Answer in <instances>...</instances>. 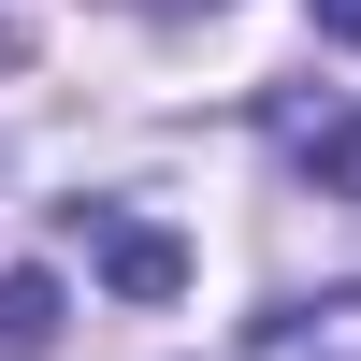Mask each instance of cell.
<instances>
[{"instance_id": "cell-6", "label": "cell", "mask_w": 361, "mask_h": 361, "mask_svg": "<svg viewBox=\"0 0 361 361\" xmlns=\"http://www.w3.org/2000/svg\"><path fill=\"white\" fill-rule=\"evenodd\" d=\"M145 15H217V0H145Z\"/></svg>"}, {"instance_id": "cell-2", "label": "cell", "mask_w": 361, "mask_h": 361, "mask_svg": "<svg viewBox=\"0 0 361 361\" xmlns=\"http://www.w3.org/2000/svg\"><path fill=\"white\" fill-rule=\"evenodd\" d=\"M260 361H361V289L275 304V318H260Z\"/></svg>"}, {"instance_id": "cell-4", "label": "cell", "mask_w": 361, "mask_h": 361, "mask_svg": "<svg viewBox=\"0 0 361 361\" xmlns=\"http://www.w3.org/2000/svg\"><path fill=\"white\" fill-rule=\"evenodd\" d=\"M58 347V275H0V361H44Z\"/></svg>"}, {"instance_id": "cell-1", "label": "cell", "mask_w": 361, "mask_h": 361, "mask_svg": "<svg viewBox=\"0 0 361 361\" xmlns=\"http://www.w3.org/2000/svg\"><path fill=\"white\" fill-rule=\"evenodd\" d=\"M73 231H87V260H102V275L130 289V304H173V289H188V246H173V231L116 217V202H73Z\"/></svg>"}, {"instance_id": "cell-5", "label": "cell", "mask_w": 361, "mask_h": 361, "mask_svg": "<svg viewBox=\"0 0 361 361\" xmlns=\"http://www.w3.org/2000/svg\"><path fill=\"white\" fill-rule=\"evenodd\" d=\"M318 29H333V44H361V0H318Z\"/></svg>"}, {"instance_id": "cell-3", "label": "cell", "mask_w": 361, "mask_h": 361, "mask_svg": "<svg viewBox=\"0 0 361 361\" xmlns=\"http://www.w3.org/2000/svg\"><path fill=\"white\" fill-rule=\"evenodd\" d=\"M275 145L318 159V173H361V116H347V102H275Z\"/></svg>"}]
</instances>
